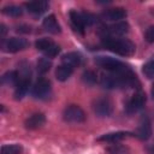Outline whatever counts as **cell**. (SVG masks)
<instances>
[{"instance_id":"cell-1","label":"cell","mask_w":154,"mask_h":154,"mask_svg":"<svg viewBox=\"0 0 154 154\" xmlns=\"http://www.w3.org/2000/svg\"><path fill=\"white\" fill-rule=\"evenodd\" d=\"M102 46L108 51L123 57H130L136 51V46L128 38H117L109 36L102 37Z\"/></svg>"},{"instance_id":"cell-2","label":"cell","mask_w":154,"mask_h":154,"mask_svg":"<svg viewBox=\"0 0 154 154\" xmlns=\"http://www.w3.org/2000/svg\"><path fill=\"white\" fill-rule=\"evenodd\" d=\"M95 63L96 65L112 71L114 73H119V72H124L126 70H129V67L120 60L116 59V58H111V57H105V55H99L95 58Z\"/></svg>"},{"instance_id":"cell-3","label":"cell","mask_w":154,"mask_h":154,"mask_svg":"<svg viewBox=\"0 0 154 154\" xmlns=\"http://www.w3.org/2000/svg\"><path fill=\"white\" fill-rule=\"evenodd\" d=\"M63 118L65 122L71 123V124H79L85 120V113L84 111L77 106V105H69L64 112H63Z\"/></svg>"},{"instance_id":"cell-4","label":"cell","mask_w":154,"mask_h":154,"mask_svg":"<svg viewBox=\"0 0 154 154\" xmlns=\"http://www.w3.org/2000/svg\"><path fill=\"white\" fill-rule=\"evenodd\" d=\"M35 47L37 48V51L42 52L47 58H54L60 52L59 45H57L54 41H52L49 38H40V40H37L35 42Z\"/></svg>"},{"instance_id":"cell-5","label":"cell","mask_w":154,"mask_h":154,"mask_svg":"<svg viewBox=\"0 0 154 154\" xmlns=\"http://www.w3.org/2000/svg\"><path fill=\"white\" fill-rule=\"evenodd\" d=\"M93 111L97 117H109L113 112V103L107 97H99L93 103Z\"/></svg>"},{"instance_id":"cell-6","label":"cell","mask_w":154,"mask_h":154,"mask_svg":"<svg viewBox=\"0 0 154 154\" xmlns=\"http://www.w3.org/2000/svg\"><path fill=\"white\" fill-rule=\"evenodd\" d=\"M103 35L102 37H117V36H123L125 34H128L130 26H129V23L125 22V20H120V22H117L116 24L111 25V26H106V28H101Z\"/></svg>"},{"instance_id":"cell-7","label":"cell","mask_w":154,"mask_h":154,"mask_svg":"<svg viewBox=\"0 0 154 154\" xmlns=\"http://www.w3.org/2000/svg\"><path fill=\"white\" fill-rule=\"evenodd\" d=\"M51 91H52L51 82L47 78H40L32 88V96L35 99L43 100L51 95Z\"/></svg>"},{"instance_id":"cell-8","label":"cell","mask_w":154,"mask_h":154,"mask_svg":"<svg viewBox=\"0 0 154 154\" xmlns=\"http://www.w3.org/2000/svg\"><path fill=\"white\" fill-rule=\"evenodd\" d=\"M144 103H146V94L143 91H137L131 96V99L125 105V111L129 114L136 113L143 108Z\"/></svg>"},{"instance_id":"cell-9","label":"cell","mask_w":154,"mask_h":154,"mask_svg":"<svg viewBox=\"0 0 154 154\" xmlns=\"http://www.w3.org/2000/svg\"><path fill=\"white\" fill-rule=\"evenodd\" d=\"M28 46H29L28 40L26 38H23V37H11L5 43H2L4 49L6 52H10V53H16V52L23 51Z\"/></svg>"},{"instance_id":"cell-10","label":"cell","mask_w":154,"mask_h":154,"mask_svg":"<svg viewBox=\"0 0 154 154\" xmlns=\"http://www.w3.org/2000/svg\"><path fill=\"white\" fill-rule=\"evenodd\" d=\"M136 136L142 141H147V140L150 138V136H152V124H150V120L147 116H143L140 119Z\"/></svg>"},{"instance_id":"cell-11","label":"cell","mask_w":154,"mask_h":154,"mask_svg":"<svg viewBox=\"0 0 154 154\" xmlns=\"http://www.w3.org/2000/svg\"><path fill=\"white\" fill-rule=\"evenodd\" d=\"M30 87V75H22L19 76V81L14 89V97L17 100H20L24 97V95L28 93Z\"/></svg>"},{"instance_id":"cell-12","label":"cell","mask_w":154,"mask_h":154,"mask_svg":"<svg viewBox=\"0 0 154 154\" xmlns=\"http://www.w3.org/2000/svg\"><path fill=\"white\" fill-rule=\"evenodd\" d=\"M126 10L123 7H113V8H108L102 13V18L106 20H111V22H120L122 19H124L126 17Z\"/></svg>"},{"instance_id":"cell-13","label":"cell","mask_w":154,"mask_h":154,"mask_svg":"<svg viewBox=\"0 0 154 154\" xmlns=\"http://www.w3.org/2000/svg\"><path fill=\"white\" fill-rule=\"evenodd\" d=\"M45 123H46V117L43 113H34L25 119L24 125L29 130H36V129L43 126Z\"/></svg>"},{"instance_id":"cell-14","label":"cell","mask_w":154,"mask_h":154,"mask_svg":"<svg viewBox=\"0 0 154 154\" xmlns=\"http://www.w3.org/2000/svg\"><path fill=\"white\" fill-rule=\"evenodd\" d=\"M129 136H134L132 132H129V131H116V132H108V134H105L102 136H100L97 138V141H103V142H111V143H114V142H119Z\"/></svg>"},{"instance_id":"cell-15","label":"cell","mask_w":154,"mask_h":154,"mask_svg":"<svg viewBox=\"0 0 154 154\" xmlns=\"http://www.w3.org/2000/svg\"><path fill=\"white\" fill-rule=\"evenodd\" d=\"M42 26L49 34L57 35V34H59L61 31V28H60V25H59V23H58V20H57V18H55L54 14L47 16L43 19V22H42Z\"/></svg>"},{"instance_id":"cell-16","label":"cell","mask_w":154,"mask_h":154,"mask_svg":"<svg viewBox=\"0 0 154 154\" xmlns=\"http://www.w3.org/2000/svg\"><path fill=\"white\" fill-rule=\"evenodd\" d=\"M48 2L47 1H29L25 4L26 10L32 14H42L48 10Z\"/></svg>"},{"instance_id":"cell-17","label":"cell","mask_w":154,"mask_h":154,"mask_svg":"<svg viewBox=\"0 0 154 154\" xmlns=\"http://www.w3.org/2000/svg\"><path fill=\"white\" fill-rule=\"evenodd\" d=\"M61 61L64 65H67V66L73 69V67H77L82 64V55L77 52H70V53H66L63 55Z\"/></svg>"},{"instance_id":"cell-18","label":"cell","mask_w":154,"mask_h":154,"mask_svg":"<svg viewBox=\"0 0 154 154\" xmlns=\"http://www.w3.org/2000/svg\"><path fill=\"white\" fill-rule=\"evenodd\" d=\"M70 19H71V23L73 24V26L76 28V30H78L81 34H83L84 32V28H85V23L83 20L82 12L71 11L70 12Z\"/></svg>"},{"instance_id":"cell-19","label":"cell","mask_w":154,"mask_h":154,"mask_svg":"<svg viewBox=\"0 0 154 154\" xmlns=\"http://www.w3.org/2000/svg\"><path fill=\"white\" fill-rule=\"evenodd\" d=\"M72 72H73V69H72V67L61 64V65L58 66L57 70H55V77H57L58 81L65 82V81H67V79L71 77Z\"/></svg>"},{"instance_id":"cell-20","label":"cell","mask_w":154,"mask_h":154,"mask_svg":"<svg viewBox=\"0 0 154 154\" xmlns=\"http://www.w3.org/2000/svg\"><path fill=\"white\" fill-rule=\"evenodd\" d=\"M18 81H19V76H18L17 71H7L1 77V83L5 85H14L16 87Z\"/></svg>"},{"instance_id":"cell-21","label":"cell","mask_w":154,"mask_h":154,"mask_svg":"<svg viewBox=\"0 0 154 154\" xmlns=\"http://www.w3.org/2000/svg\"><path fill=\"white\" fill-rule=\"evenodd\" d=\"M22 153H23V147L18 143L4 144L0 152V154H22Z\"/></svg>"},{"instance_id":"cell-22","label":"cell","mask_w":154,"mask_h":154,"mask_svg":"<svg viewBox=\"0 0 154 154\" xmlns=\"http://www.w3.org/2000/svg\"><path fill=\"white\" fill-rule=\"evenodd\" d=\"M2 13L10 17H19L23 14V8L17 5H7L2 8Z\"/></svg>"},{"instance_id":"cell-23","label":"cell","mask_w":154,"mask_h":154,"mask_svg":"<svg viewBox=\"0 0 154 154\" xmlns=\"http://www.w3.org/2000/svg\"><path fill=\"white\" fill-rule=\"evenodd\" d=\"M82 81H83V83L87 84V85H94V84L97 82V76H96V73H95L94 71L87 70V71H84L83 75H82Z\"/></svg>"},{"instance_id":"cell-24","label":"cell","mask_w":154,"mask_h":154,"mask_svg":"<svg viewBox=\"0 0 154 154\" xmlns=\"http://www.w3.org/2000/svg\"><path fill=\"white\" fill-rule=\"evenodd\" d=\"M52 67V61L48 58H41L37 61V71L40 73H46L51 70Z\"/></svg>"},{"instance_id":"cell-25","label":"cell","mask_w":154,"mask_h":154,"mask_svg":"<svg viewBox=\"0 0 154 154\" xmlns=\"http://www.w3.org/2000/svg\"><path fill=\"white\" fill-rule=\"evenodd\" d=\"M142 71H143V73L147 78H154V59L147 61L144 64Z\"/></svg>"},{"instance_id":"cell-26","label":"cell","mask_w":154,"mask_h":154,"mask_svg":"<svg viewBox=\"0 0 154 154\" xmlns=\"http://www.w3.org/2000/svg\"><path fill=\"white\" fill-rule=\"evenodd\" d=\"M109 154H130L129 149L124 146H113L109 148Z\"/></svg>"},{"instance_id":"cell-27","label":"cell","mask_w":154,"mask_h":154,"mask_svg":"<svg viewBox=\"0 0 154 154\" xmlns=\"http://www.w3.org/2000/svg\"><path fill=\"white\" fill-rule=\"evenodd\" d=\"M144 38H146V41L149 42V43H153V42H154V25L148 26V29H147L146 32H144Z\"/></svg>"},{"instance_id":"cell-28","label":"cell","mask_w":154,"mask_h":154,"mask_svg":"<svg viewBox=\"0 0 154 154\" xmlns=\"http://www.w3.org/2000/svg\"><path fill=\"white\" fill-rule=\"evenodd\" d=\"M0 37H1V41H4L5 40V35H6V32H7V30H6V26L4 25V24H1L0 25Z\"/></svg>"},{"instance_id":"cell-29","label":"cell","mask_w":154,"mask_h":154,"mask_svg":"<svg viewBox=\"0 0 154 154\" xmlns=\"http://www.w3.org/2000/svg\"><path fill=\"white\" fill-rule=\"evenodd\" d=\"M152 95H153V97H154V84H153V87H152Z\"/></svg>"},{"instance_id":"cell-30","label":"cell","mask_w":154,"mask_h":154,"mask_svg":"<svg viewBox=\"0 0 154 154\" xmlns=\"http://www.w3.org/2000/svg\"><path fill=\"white\" fill-rule=\"evenodd\" d=\"M152 153H153V154H154V147H153V148H152Z\"/></svg>"}]
</instances>
